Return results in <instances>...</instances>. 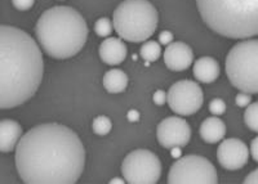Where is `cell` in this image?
Listing matches in <instances>:
<instances>
[{
    "label": "cell",
    "mask_w": 258,
    "mask_h": 184,
    "mask_svg": "<svg viewBox=\"0 0 258 184\" xmlns=\"http://www.w3.org/2000/svg\"><path fill=\"white\" fill-rule=\"evenodd\" d=\"M15 158L24 183L74 184L84 170L85 149L68 126L41 124L22 134Z\"/></svg>",
    "instance_id": "obj_1"
},
{
    "label": "cell",
    "mask_w": 258,
    "mask_h": 184,
    "mask_svg": "<svg viewBox=\"0 0 258 184\" xmlns=\"http://www.w3.org/2000/svg\"><path fill=\"white\" fill-rule=\"evenodd\" d=\"M44 73L40 47L24 30L0 25V110L24 105Z\"/></svg>",
    "instance_id": "obj_2"
},
{
    "label": "cell",
    "mask_w": 258,
    "mask_h": 184,
    "mask_svg": "<svg viewBox=\"0 0 258 184\" xmlns=\"http://www.w3.org/2000/svg\"><path fill=\"white\" fill-rule=\"evenodd\" d=\"M39 47L49 57L68 59L77 56L88 38L83 16L71 7H53L45 11L35 27Z\"/></svg>",
    "instance_id": "obj_3"
},
{
    "label": "cell",
    "mask_w": 258,
    "mask_h": 184,
    "mask_svg": "<svg viewBox=\"0 0 258 184\" xmlns=\"http://www.w3.org/2000/svg\"><path fill=\"white\" fill-rule=\"evenodd\" d=\"M207 26L229 39L258 35V0H197Z\"/></svg>",
    "instance_id": "obj_4"
},
{
    "label": "cell",
    "mask_w": 258,
    "mask_h": 184,
    "mask_svg": "<svg viewBox=\"0 0 258 184\" xmlns=\"http://www.w3.org/2000/svg\"><path fill=\"white\" fill-rule=\"evenodd\" d=\"M158 11L149 0H124L112 15V26L121 40L144 43L158 29Z\"/></svg>",
    "instance_id": "obj_5"
},
{
    "label": "cell",
    "mask_w": 258,
    "mask_h": 184,
    "mask_svg": "<svg viewBox=\"0 0 258 184\" xmlns=\"http://www.w3.org/2000/svg\"><path fill=\"white\" fill-rule=\"evenodd\" d=\"M258 41L244 39L235 44L226 57V75L232 86L248 94H257Z\"/></svg>",
    "instance_id": "obj_6"
},
{
    "label": "cell",
    "mask_w": 258,
    "mask_h": 184,
    "mask_svg": "<svg viewBox=\"0 0 258 184\" xmlns=\"http://www.w3.org/2000/svg\"><path fill=\"white\" fill-rule=\"evenodd\" d=\"M169 184H216L217 170L211 161L198 155L179 157L168 174Z\"/></svg>",
    "instance_id": "obj_7"
},
{
    "label": "cell",
    "mask_w": 258,
    "mask_h": 184,
    "mask_svg": "<svg viewBox=\"0 0 258 184\" xmlns=\"http://www.w3.org/2000/svg\"><path fill=\"white\" fill-rule=\"evenodd\" d=\"M121 172L125 183L155 184L161 175V162L149 149H136L124 158Z\"/></svg>",
    "instance_id": "obj_8"
},
{
    "label": "cell",
    "mask_w": 258,
    "mask_h": 184,
    "mask_svg": "<svg viewBox=\"0 0 258 184\" xmlns=\"http://www.w3.org/2000/svg\"><path fill=\"white\" fill-rule=\"evenodd\" d=\"M204 96L200 85L191 80L174 82L167 93V102L170 110L179 116L197 114L203 106Z\"/></svg>",
    "instance_id": "obj_9"
},
{
    "label": "cell",
    "mask_w": 258,
    "mask_h": 184,
    "mask_svg": "<svg viewBox=\"0 0 258 184\" xmlns=\"http://www.w3.org/2000/svg\"><path fill=\"white\" fill-rule=\"evenodd\" d=\"M159 143L164 148L187 146L191 138V128L182 117L170 116L164 119L156 128Z\"/></svg>",
    "instance_id": "obj_10"
},
{
    "label": "cell",
    "mask_w": 258,
    "mask_h": 184,
    "mask_svg": "<svg viewBox=\"0 0 258 184\" xmlns=\"http://www.w3.org/2000/svg\"><path fill=\"white\" fill-rule=\"evenodd\" d=\"M217 158L223 169L238 170L245 166L249 160V149L243 140L229 138L218 146Z\"/></svg>",
    "instance_id": "obj_11"
},
{
    "label": "cell",
    "mask_w": 258,
    "mask_h": 184,
    "mask_svg": "<svg viewBox=\"0 0 258 184\" xmlns=\"http://www.w3.org/2000/svg\"><path fill=\"white\" fill-rule=\"evenodd\" d=\"M164 62L172 71H183L194 62V52L182 41H172L164 52Z\"/></svg>",
    "instance_id": "obj_12"
},
{
    "label": "cell",
    "mask_w": 258,
    "mask_h": 184,
    "mask_svg": "<svg viewBox=\"0 0 258 184\" xmlns=\"http://www.w3.org/2000/svg\"><path fill=\"white\" fill-rule=\"evenodd\" d=\"M126 45L120 38H107L100 45V57L106 64L116 66L126 57Z\"/></svg>",
    "instance_id": "obj_13"
},
{
    "label": "cell",
    "mask_w": 258,
    "mask_h": 184,
    "mask_svg": "<svg viewBox=\"0 0 258 184\" xmlns=\"http://www.w3.org/2000/svg\"><path fill=\"white\" fill-rule=\"evenodd\" d=\"M22 137V126L15 120H0V152H12Z\"/></svg>",
    "instance_id": "obj_14"
},
{
    "label": "cell",
    "mask_w": 258,
    "mask_h": 184,
    "mask_svg": "<svg viewBox=\"0 0 258 184\" xmlns=\"http://www.w3.org/2000/svg\"><path fill=\"white\" fill-rule=\"evenodd\" d=\"M192 72L198 81L211 84L220 76V64L212 57H202L194 63Z\"/></svg>",
    "instance_id": "obj_15"
},
{
    "label": "cell",
    "mask_w": 258,
    "mask_h": 184,
    "mask_svg": "<svg viewBox=\"0 0 258 184\" xmlns=\"http://www.w3.org/2000/svg\"><path fill=\"white\" fill-rule=\"evenodd\" d=\"M226 134V125L218 116L206 119L200 125V137L207 143H217Z\"/></svg>",
    "instance_id": "obj_16"
},
{
    "label": "cell",
    "mask_w": 258,
    "mask_h": 184,
    "mask_svg": "<svg viewBox=\"0 0 258 184\" xmlns=\"http://www.w3.org/2000/svg\"><path fill=\"white\" fill-rule=\"evenodd\" d=\"M102 82L109 93L117 94L125 90L126 85H128V76L124 71L119 70V68H112L105 73Z\"/></svg>",
    "instance_id": "obj_17"
},
{
    "label": "cell",
    "mask_w": 258,
    "mask_h": 184,
    "mask_svg": "<svg viewBox=\"0 0 258 184\" xmlns=\"http://www.w3.org/2000/svg\"><path fill=\"white\" fill-rule=\"evenodd\" d=\"M141 57L146 62L158 61L161 54V47L158 41L146 40L141 47Z\"/></svg>",
    "instance_id": "obj_18"
},
{
    "label": "cell",
    "mask_w": 258,
    "mask_h": 184,
    "mask_svg": "<svg viewBox=\"0 0 258 184\" xmlns=\"http://www.w3.org/2000/svg\"><path fill=\"white\" fill-rule=\"evenodd\" d=\"M244 121L245 125L252 130L257 132L258 130V105L257 103H250L246 106V111L244 114Z\"/></svg>",
    "instance_id": "obj_19"
},
{
    "label": "cell",
    "mask_w": 258,
    "mask_h": 184,
    "mask_svg": "<svg viewBox=\"0 0 258 184\" xmlns=\"http://www.w3.org/2000/svg\"><path fill=\"white\" fill-rule=\"evenodd\" d=\"M112 123L107 116H97L92 124V129L97 135H106L111 132Z\"/></svg>",
    "instance_id": "obj_20"
},
{
    "label": "cell",
    "mask_w": 258,
    "mask_h": 184,
    "mask_svg": "<svg viewBox=\"0 0 258 184\" xmlns=\"http://www.w3.org/2000/svg\"><path fill=\"white\" fill-rule=\"evenodd\" d=\"M114 26H112V21H110L109 18H100V20L96 21L94 24V32L97 35L101 36V38H107V36L111 35Z\"/></svg>",
    "instance_id": "obj_21"
},
{
    "label": "cell",
    "mask_w": 258,
    "mask_h": 184,
    "mask_svg": "<svg viewBox=\"0 0 258 184\" xmlns=\"http://www.w3.org/2000/svg\"><path fill=\"white\" fill-rule=\"evenodd\" d=\"M209 111L213 116H221L226 112V103L221 98H214L209 103Z\"/></svg>",
    "instance_id": "obj_22"
},
{
    "label": "cell",
    "mask_w": 258,
    "mask_h": 184,
    "mask_svg": "<svg viewBox=\"0 0 258 184\" xmlns=\"http://www.w3.org/2000/svg\"><path fill=\"white\" fill-rule=\"evenodd\" d=\"M235 102H236V105H238L239 107H246V106H249L250 103H252V94L241 91V93H239L238 96H236Z\"/></svg>",
    "instance_id": "obj_23"
},
{
    "label": "cell",
    "mask_w": 258,
    "mask_h": 184,
    "mask_svg": "<svg viewBox=\"0 0 258 184\" xmlns=\"http://www.w3.org/2000/svg\"><path fill=\"white\" fill-rule=\"evenodd\" d=\"M35 3V0H12V4L18 11H29Z\"/></svg>",
    "instance_id": "obj_24"
},
{
    "label": "cell",
    "mask_w": 258,
    "mask_h": 184,
    "mask_svg": "<svg viewBox=\"0 0 258 184\" xmlns=\"http://www.w3.org/2000/svg\"><path fill=\"white\" fill-rule=\"evenodd\" d=\"M174 36L173 34L170 31H163L159 34V38H158V41L159 44L160 45H169L172 41H173Z\"/></svg>",
    "instance_id": "obj_25"
},
{
    "label": "cell",
    "mask_w": 258,
    "mask_h": 184,
    "mask_svg": "<svg viewBox=\"0 0 258 184\" xmlns=\"http://www.w3.org/2000/svg\"><path fill=\"white\" fill-rule=\"evenodd\" d=\"M153 100L158 106H163L167 102V93L164 90H156L153 96Z\"/></svg>",
    "instance_id": "obj_26"
},
{
    "label": "cell",
    "mask_w": 258,
    "mask_h": 184,
    "mask_svg": "<svg viewBox=\"0 0 258 184\" xmlns=\"http://www.w3.org/2000/svg\"><path fill=\"white\" fill-rule=\"evenodd\" d=\"M245 184H258V170H253L249 175L244 179Z\"/></svg>",
    "instance_id": "obj_27"
},
{
    "label": "cell",
    "mask_w": 258,
    "mask_h": 184,
    "mask_svg": "<svg viewBox=\"0 0 258 184\" xmlns=\"http://www.w3.org/2000/svg\"><path fill=\"white\" fill-rule=\"evenodd\" d=\"M257 146H258V138H254L250 144V151L249 155H252V158L254 161H258V152H257Z\"/></svg>",
    "instance_id": "obj_28"
},
{
    "label": "cell",
    "mask_w": 258,
    "mask_h": 184,
    "mask_svg": "<svg viewBox=\"0 0 258 184\" xmlns=\"http://www.w3.org/2000/svg\"><path fill=\"white\" fill-rule=\"evenodd\" d=\"M126 119H128V121H131V123H137V121L140 120V114H138V111H136V110H129L128 114H126Z\"/></svg>",
    "instance_id": "obj_29"
},
{
    "label": "cell",
    "mask_w": 258,
    "mask_h": 184,
    "mask_svg": "<svg viewBox=\"0 0 258 184\" xmlns=\"http://www.w3.org/2000/svg\"><path fill=\"white\" fill-rule=\"evenodd\" d=\"M170 156L173 158H179L182 156V147H173L170 148Z\"/></svg>",
    "instance_id": "obj_30"
},
{
    "label": "cell",
    "mask_w": 258,
    "mask_h": 184,
    "mask_svg": "<svg viewBox=\"0 0 258 184\" xmlns=\"http://www.w3.org/2000/svg\"><path fill=\"white\" fill-rule=\"evenodd\" d=\"M110 183H119V184H124V183H125V180H124V178H123V179L114 178V179H111V180H110Z\"/></svg>",
    "instance_id": "obj_31"
}]
</instances>
